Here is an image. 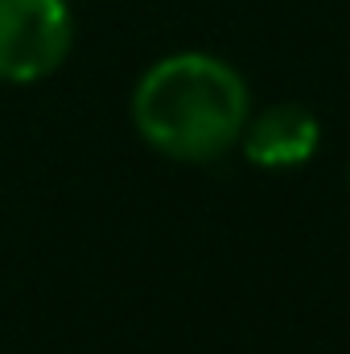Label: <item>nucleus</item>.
I'll return each mask as SVG.
<instances>
[{
	"instance_id": "1",
	"label": "nucleus",
	"mask_w": 350,
	"mask_h": 354,
	"mask_svg": "<svg viewBox=\"0 0 350 354\" xmlns=\"http://www.w3.org/2000/svg\"><path fill=\"white\" fill-rule=\"evenodd\" d=\"M252 115L243 75L202 50H181L153 62L132 91V124L140 140L185 165L219 161L239 145Z\"/></svg>"
},
{
	"instance_id": "2",
	"label": "nucleus",
	"mask_w": 350,
	"mask_h": 354,
	"mask_svg": "<svg viewBox=\"0 0 350 354\" xmlns=\"http://www.w3.org/2000/svg\"><path fill=\"white\" fill-rule=\"evenodd\" d=\"M75 46L66 0H0V83L33 87L50 79Z\"/></svg>"
},
{
	"instance_id": "3",
	"label": "nucleus",
	"mask_w": 350,
	"mask_h": 354,
	"mask_svg": "<svg viewBox=\"0 0 350 354\" xmlns=\"http://www.w3.org/2000/svg\"><path fill=\"white\" fill-rule=\"evenodd\" d=\"M322 145V124L301 103H272L264 111H252L239 149L256 169H297L309 165Z\"/></svg>"
}]
</instances>
